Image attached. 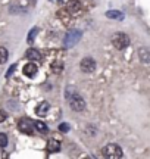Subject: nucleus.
I'll return each instance as SVG.
<instances>
[{
    "instance_id": "19",
    "label": "nucleus",
    "mask_w": 150,
    "mask_h": 159,
    "mask_svg": "<svg viewBox=\"0 0 150 159\" xmlns=\"http://www.w3.org/2000/svg\"><path fill=\"white\" fill-rule=\"evenodd\" d=\"M7 136H6L5 133H0V148H6L7 146Z\"/></svg>"
},
{
    "instance_id": "11",
    "label": "nucleus",
    "mask_w": 150,
    "mask_h": 159,
    "mask_svg": "<svg viewBox=\"0 0 150 159\" xmlns=\"http://www.w3.org/2000/svg\"><path fill=\"white\" fill-rule=\"evenodd\" d=\"M80 2H77V0H71V2H68L66 3V6H65V9L68 12H72V13H75V12H78L80 11Z\"/></svg>"
},
{
    "instance_id": "7",
    "label": "nucleus",
    "mask_w": 150,
    "mask_h": 159,
    "mask_svg": "<svg viewBox=\"0 0 150 159\" xmlns=\"http://www.w3.org/2000/svg\"><path fill=\"white\" fill-rule=\"evenodd\" d=\"M37 71H38V68H37V65L33 63V62L27 63V65L24 66V69H22L24 75H27V77H34V75L37 74Z\"/></svg>"
},
{
    "instance_id": "17",
    "label": "nucleus",
    "mask_w": 150,
    "mask_h": 159,
    "mask_svg": "<svg viewBox=\"0 0 150 159\" xmlns=\"http://www.w3.org/2000/svg\"><path fill=\"white\" fill-rule=\"evenodd\" d=\"M62 69H64V63H62V62H53L52 63V71H53V72L59 74Z\"/></svg>"
},
{
    "instance_id": "13",
    "label": "nucleus",
    "mask_w": 150,
    "mask_h": 159,
    "mask_svg": "<svg viewBox=\"0 0 150 159\" xmlns=\"http://www.w3.org/2000/svg\"><path fill=\"white\" fill-rule=\"evenodd\" d=\"M106 16L110 18V19H118V21H122L124 19V13L118 11H108L106 12Z\"/></svg>"
},
{
    "instance_id": "18",
    "label": "nucleus",
    "mask_w": 150,
    "mask_h": 159,
    "mask_svg": "<svg viewBox=\"0 0 150 159\" xmlns=\"http://www.w3.org/2000/svg\"><path fill=\"white\" fill-rule=\"evenodd\" d=\"M37 33H38V28H33L31 31H29L28 39H27L28 44H33V41H34V39H35V35H37Z\"/></svg>"
},
{
    "instance_id": "9",
    "label": "nucleus",
    "mask_w": 150,
    "mask_h": 159,
    "mask_svg": "<svg viewBox=\"0 0 150 159\" xmlns=\"http://www.w3.org/2000/svg\"><path fill=\"white\" fill-rule=\"evenodd\" d=\"M139 56H140V61H141V62L149 63L150 62V49L149 47H140Z\"/></svg>"
},
{
    "instance_id": "20",
    "label": "nucleus",
    "mask_w": 150,
    "mask_h": 159,
    "mask_svg": "<svg viewBox=\"0 0 150 159\" xmlns=\"http://www.w3.org/2000/svg\"><path fill=\"white\" fill-rule=\"evenodd\" d=\"M59 131H62V133H66V131H69V125L66 124V122H62V124L59 125Z\"/></svg>"
},
{
    "instance_id": "1",
    "label": "nucleus",
    "mask_w": 150,
    "mask_h": 159,
    "mask_svg": "<svg viewBox=\"0 0 150 159\" xmlns=\"http://www.w3.org/2000/svg\"><path fill=\"white\" fill-rule=\"evenodd\" d=\"M66 97L69 99V106L72 111L75 112H81L86 108V100L78 94V93H74L72 90H66Z\"/></svg>"
},
{
    "instance_id": "2",
    "label": "nucleus",
    "mask_w": 150,
    "mask_h": 159,
    "mask_svg": "<svg viewBox=\"0 0 150 159\" xmlns=\"http://www.w3.org/2000/svg\"><path fill=\"white\" fill-rule=\"evenodd\" d=\"M102 155H103L104 158H109V159H119L122 158V149L121 146H118L115 143H109V144H106L102 150Z\"/></svg>"
},
{
    "instance_id": "15",
    "label": "nucleus",
    "mask_w": 150,
    "mask_h": 159,
    "mask_svg": "<svg viewBox=\"0 0 150 159\" xmlns=\"http://www.w3.org/2000/svg\"><path fill=\"white\" fill-rule=\"evenodd\" d=\"M7 57H9V53H7V49L6 47H0V65L7 62Z\"/></svg>"
},
{
    "instance_id": "6",
    "label": "nucleus",
    "mask_w": 150,
    "mask_h": 159,
    "mask_svg": "<svg viewBox=\"0 0 150 159\" xmlns=\"http://www.w3.org/2000/svg\"><path fill=\"white\" fill-rule=\"evenodd\" d=\"M80 68L82 72L90 74V72H93V71L96 69V61H94L93 57H84L80 63Z\"/></svg>"
},
{
    "instance_id": "4",
    "label": "nucleus",
    "mask_w": 150,
    "mask_h": 159,
    "mask_svg": "<svg viewBox=\"0 0 150 159\" xmlns=\"http://www.w3.org/2000/svg\"><path fill=\"white\" fill-rule=\"evenodd\" d=\"M81 35L82 34H81V31H78V30H69V31L66 33L65 40H64L65 47H72V46H75L80 41Z\"/></svg>"
},
{
    "instance_id": "10",
    "label": "nucleus",
    "mask_w": 150,
    "mask_h": 159,
    "mask_svg": "<svg viewBox=\"0 0 150 159\" xmlns=\"http://www.w3.org/2000/svg\"><path fill=\"white\" fill-rule=\"evenodd\" d=\"M49 109H50V105L47 102H41L37 108H35V114L38 115V116H44V115L49 112Z\"/></svg>"
},
{
    "instance_id": "22",
    "label": "nucleus",
    "mask_w": 150,
    "mask_h": 159,
    "mask_svg": "<svg viewBox=\"0 0 150 159\" xmlns=\"http://www.w3.org/2000/svg\"><path fill=\"white\" fill-rule=\"evenodd\" d=\"M6 118H7V114H6L5 111H0V122H3Z\"/></svg>"
},
{
    "instance_id": "23",
    "label": "nucleus",
    "mask_w": 150,
    "mask_h": 159,
    "mask_svg": "<svg viewBox=\"0 0 150 159\" xmlns=\"http://www.w3.org/2000/svg\"><path fill=\"white\" fill-rule=\"evenodd\" d=\"M58 2H62V0H58Z\"/></svg>"
},
{
    "instance_id": "21",
    "label": "nucleus",
    "mask_w": 150,
    "mask_h": 159,
    "mask_svg": "<svg viewBox=\"0 0 150 159\" xmlns=\"http://www.w3.org/2000/svg\"><path fill=\"white\" fill-rule=\"evenodd\" d=\"M15 68H16V65H12V66H11V69H9V71L6 72V78H9V77H11V75H12V72L15 71Z\"/></svg>"
},
{
    "instance_id": "16",
    "label": "nucleus",
    "mask_w": 150,
    "mask_h": 159,
    "mask_svg": "<svg viewBox=\"0 0 150 159\" xmlns=\"http://www.w3.org/2000/svg\"><path fill=\"white\" fill-rule=\"evenodd\" d=\"M34 127L37 128V130L40 131V133H47L49 131V128H47V125L43 122V121H35L34 122Z\"/></svg>"
},
{
    "instance_id": "14",
    "label": "nucleus",
    "mask_w": 150,
    "mask_h": 159,
    "mask_svg": "<svg viewBox=\"0 0 150 159\" xmlns=\"http://www.w3.org/2000/svg\"><path fill=\"white\" fill-rule=\"evenodd\" d=\"M58 16L62 19V22H64V24H68V22H69V12L66 11V9L59 11L58 12Z\"/></svg>"
},
{
    "instance_id": "3",
    "label": "nucleus",
    "mask_w": 150,
    "mask_h": 159,
    "mask_svg": "<svg viewBox=\"0 0 150 159\" xmlns=\"http://www.w3.org/2000/svg\"><path fill=\"white\" fill-rule=\"evenodd\" d=\"M112 44L115 49L118 50H124L125 47L130 46V39H128L127 34H124V33H116V34L112 35Z\"/></svg>"
},
{
    "instance_id": "8",
    "label": "nucleus",
    "mask_w": 150,
    "mask_h": 159,
    "mask_svg": "<svg viewBox=\"0 0 150 159\" xmlns=\"http://www.w3.org/2000/svg\"><path fill=\"white\" fill-rule=\"evenodd\" d=\"M47 150L50 152V153H56L60 150V142L56 140V139H50L49 142H47Z\"/></svg>"
},
{
    "instance_id": "12",
    "label": "nucleus",
    "mask_w": 150,
    "mask_h": 159,
    "mask_svg": "<svg viewBox=\"0 0 150 159\" xmlns=\"http://www.w3.org/2000/svg\"><path fill=\"white\" fill-rule=\"evenodd\" d=\"M25 56L28 57V59H31V61H38L41 57V55H40V52L37 50V49H28V50L25 52Z\"/></svg>"
},
{
    "instance_id": "5",
    "label": "nucleus",
    "mask_w": 150,
    "mask_h": 159,
    "mask_svg": "<svg viewBox=\"0 0 150 159\" xmlns=\"http://www.w3.org/2000/svg\"><path fill=\"white\" fill-rule=\"evenodd\" d=\"M18 128L24 134H33L34 133V122L29 118H21L18 122Z\"/></svg>"
}]
</instances>
